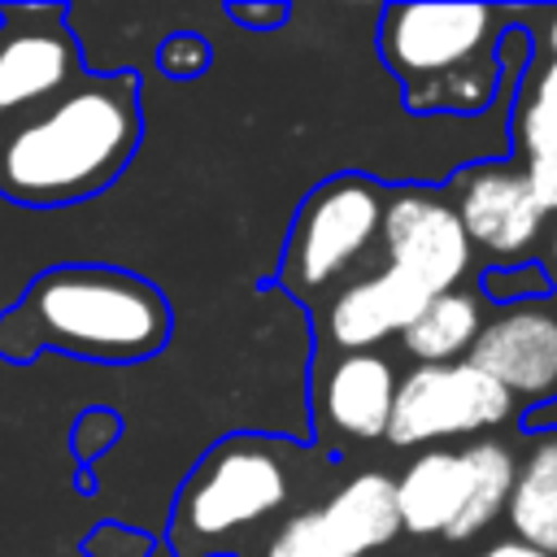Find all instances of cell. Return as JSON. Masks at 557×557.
<instances>
[{
  "mask_svg": "<svg viewBox=\"0 0 557 557\" xmlns=\"http://www.w3.org/2000/svg\"><path fill=\"white\" fill-rule=\"evenodd\" d=\"M383 205L387 196L361 174H344L318 187L292 226L283 278L296 292H322L326 283H335L374 248Z\"/></svg>",
  "mask_w": 557,
  "mask_h": 557,
  "instance_id": "cell-6",
  "label": "cell"
},
{
  "mask_svg": "<svg viewBox=\"0 0 557 557\" xmlns=\"http://www.w3.org/2000/svg\"><path fill=\"white\" fill-rule=\"evenodd\" d=\"M87 74L65 0H0V135Z\"/></svg>",
  "mask_w": 557,
  "mask_h": 557,
  "instance_id": "cell-5",
  "label": "cell"
},
{
  "mask_svg": "<svg viewBox=\"0 0 557 557\" xmlns=\"http://www.w3.org/2000/svg\"><path fill=\"white\" fill-rule=\"evenodd\" d=\"M231 17L244 26H278L287 17L283 4H231Z\"/></svg>",
  "mask_w": 557,
  "mask_h": 557,
  "instance_id": "cell-23",
  "label": "cell"
},
{
  "mask_svg": "<svg viewBox=\"0 0 557 557\" xmlns=\"http://www.w3.org/2000/svg\"><path fill=\"white\" fill-rule=\"evenodd\" d=\"M157 540L135 531V527H122V522H100L87 540H83V553L87 557H148Z\"/></svg>",
  "mask_w": 557,
  "mask_h": 557,
  "instance_id": "cell-22",
  "label": "cell"
},
{
  "mask_svg": "<svg viewBox=\"0 0 557 557\" xmlns=\"http://www.w3.org/2000/svg\"><path fill=\"white\" fill-rule=\"evenodd\" d=\"M287 492H292L287 461L270 440L235 435L218 444L178 492L170 522L174 557H191L205 544L270 518L287 500Z\"/></svg>",
  "mask_w": 557,
  "mask_h": 557,
  "instance_id": "cell-4",
  "label": "cell"
},
{
  "mask_svg": "<svg viewBox=\"0 0 557 557\" xmlns=\"http://www.w3.org/2000/svg\"><path fill=\"white\" fill-rule=\"evenodd\" d=\"M527 187L540 213H557V61H544L513 117Z\"/></svg>",
  "mask_w": 557,
  "mask_h": 557,
  "instance_id": "cell-15",
  "label": "cell"
},
{
  "mask_svg": "<svg viewBox=\"0 0 557 557\" xmlns=\"http://www.w3.org/2000/svg\"><path fill=\"white\" fill-rule=\"evenodd\" d=\"M513 413V396L474 370L470 361L413 366L392 396L387 440L396 448H418L435 440H461L500 426Z\"/></svg>",
  "mask_w": 557,
  "mask_h": 557,
  "instance_id": "cell-7",
  "label": "cell"
},
{
  "mask_svg": "<svg viewBox=\"0 0 557 557\" xmlns=\"http://www.w3.org/2000/svg\"><path fill=\"white\" fill-rule=\"evenodd\" d=\"M396 366L379 352H339L322 379V418L331 431L348 440H379L387 435L392 396H396Z\"/></svg>",
  "mask_w": 557,
  "mask_h": 557,
  "instance_id": "cell-13",
  "label": "cell"
},
{
  "mask_svg": "<svg viewBox=\"0 0 557 557\" xmlns=\"http://www.w3.org/2000/svg\"><path fill=\"white\" fill-rule=\"evenodd\" d=\"M122 440V418L113 409H83L74 418V431H70V453L83 470H91V461H100L113 444Z\"/></svg>",
  "mask_w": 557,
  "mask_h": 557,
  "instance_id": "cell-19",
  "label": "cell"
},
{
  "mask_svg": "<svg viewBox=\"0 0 557 557\" xmlns=\"http://www.w3.org/2000/svg\"><path fill=\"white\" fill-rule=\"evenodd\" d=\"M400 535L396 487L366 470L348 479L326 505L292 513L265 544V557H366Z\"/></svg>",
  "mask_w": 557,
  "mask_h": 557,
  "instance_id": "cell-8",
  "label": "cell"
},
{
  "mask_svg": "<svg viewBox=\"0 0 557 557\" xmlns=\"http://www.w3.org/2000/svg\"><path fill=\"white\" fill-rule=\"evenodd\" d=\"M74 492L91 496V492H96V470H83V466H78V474H74Z\"/></svg>",
  "mask_w": 557,
  "mask_h": 557,
  "instance_id": "cell-25",
  "label": "cell"
},
{
  "mask_svg": "<svg viewBox=\"0 0 557 557\" xmlns=\"http://www.w3.org/2000/svg\"><path fill=\"white\" fill-rule=\"evenodd\" d=\"M396 487V513H400V531H413V535H444L466 500H470V487H474V470H470V457L466 448L448 453V448H426L418 453L400 479H392Z\"/></svg>",
  "mask_w": 557,
  "mask_h": 557,
  "instance_id": "cell-14",
  "label": "cell"
},
{
  "mask_svg": "<svg viewBox=\"0 0 557 557\" xmlns=\"http://www.w3.org/2000/svg\"><path fill=\"white\" fill-rule=\"evenodd\" d=\"M466 457H470V470H474V487H470V500H466L461 518L444 531V540H474L509 505V487H513V470H518V457L509 453V444L474 440V444H466Z\"/></svg>",
  "mask_w": 557,
  "mask_h": 557,
  "instance_id": "cell-18",
  "label": "cell"
},
{
  "mask_svg": "<svg viewBox=\"0 0 557 557\" xmlns=\"http://www.w3.org/2000/svg\"><path fill=\"white\" fill-rule=\"evenodd\" d=\"M544 39H548V61H557V13L548 17V30H544Z\"/></svg>",
  "mask_w": 557,
  "mask_h": 557,
  "instance_id": "cell-26",
  "label": "cell"
},
{
  "mask_svg": "<svg viewBox=\"0 0 557 557\" xmlns=\"http://www.w3.org/2000/svg\"><path fill=\"white\" fill-rule=\"evenodd\" d=\"M479 557H548V553H540V548H531V544H522V540H496L487 553H479Z\"/></svg>",
  "mask_w": 557,
  "mask_h": 557,
  "instance_id": "cell-24",
  "label": "cell"
},
{
  "mask_svg": "<svg viewBox=\"0 0 557 557\" xmlns=\"http://www.w3.org/2000/svg\"><path fill=\"white\" fill-rule=\"evenodd\" d=\"M379 235H383L387 265L409 274L431 296L453 292L466 278L470 257H474L453 205L422 187H405L387 196Z\"/></svg>",
  "mask_w": 557,
  "mask_h": 557,
  "instance_id": "cell-9",
  "label": "cell"
},
{
  "mask_svg": "<svg viewBox=\"0 0 557 557\" xmlns=\"http://www.w3.org/2000/svg\"><path fill=\"white\" fill-rule=\"evenodd\" d=\"M466 361L496 379L513 400H540L557 392V313L544 300L505 305L483 322Z\"/></svg>",
  "mask_w": 557,
  "mask_h": 557,
  "instance_id": "cell-11",
  "label": "cell"
},
{
  "mask_svg": "<svg viewBox=\"0 0 557 557\" xmlns=\"http://www.w3.org/2000/svg\"><path fill=\"white\" fill-rule=\"evenodd\" d=\"M426 300H431V292H422L409 274L383 265V270L361 274L335 292V300L326 309V335L344 352H370L387 335H400Z\"/></svg>",
  "mask_w": 557,
  "mask_h": 557,
  "instance_id": "cell-12",
  "label": "cell"
},
{
  "mask_svg": "<svg viewBox=\"0 0 557 557\" xmlns=\"http://www.w3.org/2000/svg\"><path fill=\"white\" fill-rule=\"evenodd\" d=\"M209 57H213V48H209L200 35H187V30L170 35V39L157 48V65H161L170 78H196V74H205V70H209Z\"/></svg>",
  "mask_w": 557,
  "mask_h": 557,
  "instance_id": "cell-21",
  "label": "cell"
},
{
  "mask_svg": "<svg viewBox=\"0 0 557 557\" xmlns=\"http://www.w3.org/2000/svg\"><path fill=\"white\" fill-rule=\"evenodd\" d=\"M548 292V274L540 265H500L492 274H483V296L496 300L500 309L505 305H531V300H544Z\"/></svg>",
  "mask_w": 557,
  "mask_h": 557,
  "instance_id": "cell-20",
  "label": "cell"
},
{
  "mask_svg": "<svg viewBox=\"0 0 557 557\" xmlns=\"http://www.w3.org/2000/svg\"><path fill=\"white\" fill-rule=\"evenodd\" d=\"M379 52L413 113H474L500 83V13L474 0L392 4Z\"/></svg>",
  "mask_w": 557,
  "mask_h": 557,
  "instance_id": "cell-3",
  "label": "cell"
},
{
  "mask_svg": "<svg viewBox=\"0 0 557 557\" xmlns=\"http://www.w3.org/2000/svg\"><path fill=\"white\" fill-rule=\"evenodd\" d=\"M144 139L139 74H83L52 104L0 135V196L22 209H65L117 183Z\"/></svg>",
  "mask_w": 557,
  "mask_h": 557,
  "instance_id": "cell-1",
  "label": "cell"
},
{
  "mask_svg": "<svg viewBox=\"0 0 557 557\" xmlns=\"http://www.w3.org/2000/svg\"><path fill=\"white\" fill-rule=\"evenodd\" d=\"M487 309L479 292H440L431 296L418 318L400 331V348L418 361V366H448V361H466L474 335L483 331Z\"/></svg>",
  "mask_w": 557,
  "mask_h": 557,
  "instance_id": "cell-16",
  "label": "cell"
},
{
  "mask_svg": "<svg viewBox=\"0 0 557 557\" xmlns=\"http://www.w3.org/2000/svg\"><path fill=\"white\" fill-rule=\"evenodd\" d=\"M505 518L513 527V540L557 557V435L535 440L513 470Z\"/></svg>",
  "mask_w": 557,
  "mask_h": 557,
  "instance_id": "cell-17",
  "label": "cell"
},
{
  "mask_svg": "<svg viewBox=\"0 0 557 557\" xmlns=\"http://www.w3.org/2000/svg\"><path fill=\"white\" fill-rule=\"evenodd\" d=\"M470 248H479L496 265H522L544 235V213L527 187L522 165H474L461 178L453 205Z\"/></svg>",
  "mask_w": 557,
  "mask_h": 557,
  "instance_id": "cell-10",
  "label": "cell"
},
{
  "mask_svg": "<svg viewBox=\"0 0 557 557\" xmlns=\"http://www.w3.org/2000/svg\"><path fill=\"white\" fill-rule=\"evenodd\" d=\"M174 326L170 300L122 265L65 261L39 270L0 313V361L30 366L44 352L100 366L148 361Z\"/></svg>",
  "mask_w": 557,
  "mask_h": 557,
  "instance_id": "cell-2",
  "label": "cell"
},
{
  "mask_svg": "<svg viewBox=\"0 0 557 557\" xmlns=\"http://www.w3.org/2000/svg\"><path fill=\"white\" fill-rule=\"evenodd\" d=\"M548 257H553V265H557V231H553V239H548Z\"/></svg>",
  "mask_w": 557,
  "mask_h": 557,
  "instance_id": "cell-27",
  "label": "cell"
}]
</instances>
